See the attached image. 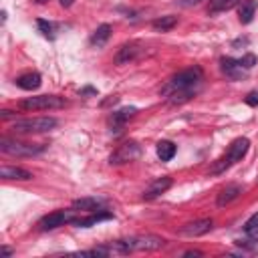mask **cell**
I'll use <instances>...</instances> for the list:
<instances>
[{"label":"cell","mask_w":258,"mask_h":258,"mask_svg":"<svg viewBox=\"0 0 258 258\" xmlns=\"http://www.w3.org/2000/svg\"><path fill=\"white\" fill-rule=\"evenodd\" d=\"M77 212L79 210H56V212H52V214H48V216H44L40 222H38V228L40 230H54V228H58V226H64V224H73L75 220H77Z\"/></svg>","instance_id":"obj_7"},{"label":"cell","mask_w":258,"mask_h":258,"mask_svg":"<svg viewBox=\"0 0 258 258\" xmlns=\"http://www.w3.org/2000/svg\"><path fill=\"white\" fill-rule=\"evenodd\" d=\"M56 127L54 117H26V119H16L12 129L16 133H44Z\"/></svg>","instance_id":"obj_3"},{"label":"cell","mask_w":258,"mask_h":258,"mask_svg":"<svg viewBox=\"0 0 258 258\" xmlns=\"http://www.w3.org/2000/svg\"><path fill=\"white\" fill-rule=\"evenodd\" d=\"M256 8H258V0H242L240 2V8H238V18L242 24H248L252 22L254 14H256Z\"/></svg>","instance_id":"obj_15"},{"label":"cell","mask_w":258,"mask_h":258,"mask_svg":"<svg viewBox=\"0 0 258 258\" xmlns=\"http://www.w3.org/2000/svg\"><path fill=\"white\" fill-rule=\"evenodd\" d=\"M240 62H242V67H244L246 71H250V69L256 64V56H254V54H244V56L240 58Z\"/></svg>","instance_id":"obj_25"},{"label":"cell","mask_w":258,"mask_h":258,"mask_svg":"<svg viewBox=\"0 0 258 258\" xmlns=\"http://www.w3.org/2000/svg\"><path fill=\"white\" fill-rule=\"evenodd\" d=\"M117 101H119V97H115V95H113V97H111V99H107V101H103V103H101V107H107V105H111V103H113V105H115V103H117Z\"/></svg>","instance_id":"obj_27"},{"label":"cell","mask_w":258,"mask_h":258,"mask_svg":"<svg viewBox=\"0 0 258 258\" xmlns=\"http://www.w3.org/2000/svg\"><path fill=\"white\" fill-rule=\"evenodd\" d=\"M36 2H38V4H44V2H48V0H36Z\"/></svg>","instance_id":"obj_32"},{"label":"cell","mask_w":258,"mask_h":258,"mask_svg":"<svg viewBox=\"0 0 258 258\" xmlns=\"http://www.w3.org/2000/svg\"><path fill=\"white\" fill-rule=\"evenodd\" d=\"M175 24H177V16H173V14L159 16V18H155V20H153V28H155V30H161V32L171 30Z\"/></svg>","instance_id":"obj_20"},{"label":"cell","mask_w":258,"mask_h":258,"mask_svg":"<svg viewBox=\"0 0 258 258\" xmlns=\"http://www.w3.org/2000/svg\"><path fill=\"white\" fill-rule=\"evenodd\" d=\"M111 218H113L111 212L99 210V212H93L89 218H77L73 224H75L77 228H91V226H95V224H99V222H103V220H111Z\"/></svg>","instance_id":"obj_13"},{"label":"cell","mask_w":258,"mask_h":258,"mask_svg":"<svg viewBox=\"0 0 258 258\" xmlns=\"http://www.w3.org/2000/svg\"><path fill=\"white\" fill-rule=\"evenodd\" d=\"M244 232H246L248 236H252V238H258V212L246 220V224H244Z\"/></svg>","instance_id":"obj_23"},{"label":"cell","mask_w":258,"mask_h":258,"mask_svg":"<svg viewBox=\"0 0 258 258\" xmlns=\"http://www.w3.org/2000/svg\"><path fill=\"white\" fill-rule=\"evenodd\" d=\"M248 147H250V141H248L246 137H238L236 141H232V145L228 147V151H226L220 159L214 161V165L208 169V173H210V175H220V173H224L226 169H230L234 163H238V161L246 155Z\"/></svg>","instance_id":"obj_1"},{"label":"cell","mask_w":258,"mask_h":258,"mask_svg":"<svg viewBox=\"0 0 258 258\" xmlns=\"http://www.w3.org/2000/svg\"><path fill=\"white\" fill-rule=\"evenodd\" d=\"M0 149H2V153H8V155L32 157V155L44 151V145H42V143H24V141H16V139L2 137V139H0Z\"/></svg>","instance_id":"obj_4"},{"label":"cell","mask_w":258,"mask_h":258,"mask_svg":"<svg viewBox=\"0 0 258 258\" xmlns=\"http://www.w3.org/2000/svg\"><path fill=\"white\" fill-rule=\"evenodd\" d=\"M143 52H145V46H143L141 42H137V40L125 42V44H123V46L117 50V54H115V62H117V64H125V62H131V60L139 58Z\"/></svg>","instance_id":"obj_8"},{"label":"cell","mask_w":258,"mask_h":258,"mask_svg":"<svg viewBox=\"0 0 258 258\" xmlns=\"http://www.w3.org/2000/svg\"><path fill=\"white\" fill-rule=\"evenodd\" d=\"M111 24H101V26H97V30L93 32V36H91V44H95V46H105L107 44V40H109V36H111Z\"/></svg>","instance_id":"obj_19"},{"label":"cell","mask_w":258,"mask_h":258,"mask_svg":"<svg viewBox=\"0 0 258 258\" xmlns=\"http://www.w3.org/2000/svg\"><path fill=\"white\" fill-rule=\"evenodd\" d=\"M0 177L2 179H20V181H26V179H32V173L28 169H22V167L2 165L0 167Z\"/></svg>","instance_id":"obj_12"},{"label":"cell","mask_w":258,"mask_h":258,"mask_svg":"<svg viewBox=\"0 0 258 258\" xmlns=\"http://www.w3.org/2000/svg\"><path fill=\"white\" fill-rule=\"evenodd\" d=\"M220 64H222L224 75H226V77H230V79H234V81L244 79V77H246V73H248V71L242 67L240 58H230V56H226V58H222V60H220Z\"/></svg>","instance_id":"obj_10"},{"label":"cell","mask_w":258,"mask_h":258,"mask_svg":"<svg viewBox=\"0 0 258 258\" xmlns=\"http://www.w3.org/2000/svg\"><path fill=\"white\" fill-rule=\"evenodd\" d=\"M214 222L210 218H202V220H194V222H187L183 228H181V234L183 236H189V238H198V236H204L212 230Z\"/></svg>","instance_id":"obj_9"},{"label":"cell","mask_w":258,"mask_h":258,"mask_svg":"<svg viewBox=\"0 0 258 258\" xmlns=\"http://www.w3.org/2000/svg\"><path fill=\"white\" fill-rule=\"evenodd\" d=\"M36 26H38V30L42 32V36H46V38H54V24H52V22L38 18V20H36Z\"/></svg>","instance_id":"obj_24"},{"label":"cell","mask_w":258,"mask_h":258,"mask_svg":"<svg viewBox=\"0 0 258 258\" xmlns=\"http://www.w3.org/2000/svg\"><path fill=\"white\" fill-rule=\"evenodd\" d=\"M141 155V145L137 141H125L121 143L109 157V163L111 165H121V163H129L133 159H137Z\"/></svg>","instance_id":"obj_6"},{"label":"cell","mask_w":258,"mask_h":258,"mask_svg":"<svg viewBox=\"0 0 258 258\" xmlns=\"http://www.w3.org/2000/svg\"><path fill=\"white\" fill-rule=\"evenodd\" d=\"M73 2H75V0H60V6H62V8H69V6H73Z\"/></svg>","instance_id":"obj_31"},{"label":"cell","mask_w":258,"mask_h":258,"mask_svg":"<svg viewBox=\"0 0 258 258\" xmlns=\"http://www.w3.org/2000/svg\"><path fill=\"white\" fill-rule=\"evenodd\" d=\"M73 208L75 210H83V212H99L103 208V200L99 198H79L73 202Z\"/></svg>","instance_id":"obj_17"},{"label":"cell","mask_w":258,"mask_h":258,"mask_svg":"<svg viewBox=\"0 0 258 258\" xmlns=\"http://www.w3.org/2000/svg\"><path fill=\"white\" fill-rule=\"evenodd\" d=\"M40 83H42V79H40L38 73H24L16 79V85L24 91H36L40 87Z\"/></svg>","instance_id":"obj_16"},{"label":"cell","mask_w":258,"mask_h":258,"mask_svg":"<svg viewBox=\"0 0 258 258\" xmlns=\"http://www.w3.org/2000/svg\"><path fill=\"white\" fill-rule=\"evenodd\" d=\"M171 187V177H157L155 181L149 183V187H145L143 191V200H153V198H159L161 194H165L167 189Z\"/></svg>","instance_id":"obj_11"},{"label":"cell","mask_w":258,"mask_h":258,"mask_svg":"<svg viewBox=\"0 0 258 258\" xmlns=\"http://www.w3.org/2000/svg\"><path fill=\"white\" fill-rule=\"evenodd\" d=\"M135 113H137L135 107H123V109H119V111H115V113L111 115V123H113V125H121V123L129 121Z\"/></svg>","instance_id":"obj_21"},{"label":"cell","mask_w":258,"mask_h":258,"mask_svg":"<svg viewBox=\"0 0 258 258\" xmlns=\"http://www.w3.org/2000/svg\"><path fill=\"white\" fill-rule=\"evenodd\" d=\"M242 194V187L240 185H236V183H232V185H226L220 194H218V208H224V206H228V204H232L238 196Z\"/></svg>","instance_id":"obj_14"},{"label":"cell","mask_w":258,"mask_h":258,"mask_svg":"<svg viewBox=\"0 0 258 258\" xmlns=\"http://www.w3.org/2000/svg\"><path fill=\"white\" fill-rule=\"evenodd\" d=\"M12 254V250L10 248H6V246H2V258H8Z\"/></svg>","instance_id":"obj_29"},{"label":"cell","mask_w":258,"mask_h":258,"mask_svg":"<svg viewBox=\"0 0 258 258\" xmlns=\"http://www.w3.org/2000/svg\"><path fill=\"white\" fill-rule=\"evenodd\" d=\"M202 83V69L194 67V69H185L181 73H177L175 77H171L167 81V85L161 89V95L169 97L175 91H187V89H200Z\"/></svg>","instance_id":"obj_2"},{"label":"cell","mask_w":258,"mask_h":258,"mask_svg":"<svg viewBox=\"0 0 258 258\" xmlns=\"http://www.w3.org/2000/svg\"><path fill=\"white\" fill-rule=\"evenodd\" d=\"M183 256H202V252H198V250H187Z\"/></svg>","instance_id":"obj_30"},{"label":"cell","mask_w":258,"mask_h":258,"mask_svg":"<svg viewBox=\"0 0 258 258\" xmlns=\"http://www.w3.org/2000/svg\"><path fill=\"white\" fill-rule=\"evenodd\" d=\"M202 0H179L181 6H194V4H200Z\"/></svg>","instance_id":"obj_28"},{"label":"cell","mask_w":258,"mask_h":258,"mask_svg":"<svg viewBox=\"0 0 258 258\" xmlns=\"http://www.w3.org/2000/svg\"><path fill=\"white\" fill-rule=\"evenodd\" d=\"M155 151H157V157H159L161 161H169V159H173V155H175L177 147H175V143H173V141L163 139V141H159V143H157Z\"/></svg>","instance_id":"obj_18"},{"label":"cell","mask_w":258,"mask_h":258,"mask_svg":"<svg viewBox=\"0 0 258 258\" xmlns=\"http://www.w3.org/2000/svg\"><path fill=\"white\" fill-rule=\"evenodd\" d=\"M244 101H246V105H250V107H256V105H258V91H252V93H248Z\"/></svg>","instance_id":"obj_26"},{"label":"cell","mask_w":258,"mask_h":258,"mask_svg":"<svg viewBox=\"0 0 258 258\" xmlns=\"http://www.w3.org/2000/svg\"><path fill=\"white\" fill-rule=\"evenodd\" d=\"M20 107L26 111H48V109H60L64 107V99L58 95H36L20 101Z\"/></svg>","instance_id":"obj_5"},{"label":"cell","mask_w":258,"mask_h":258,"mask_svg":"<svg viewBox=\"0 0 258 258\" xmlns=\"http://www.w3.org/2000/svg\"><path fill=\"white\" fill-rule=\"evenodd\" d=\"M238 2H242V0H210V12H212V14L226 12V10L234 8Z\"/></svg>","instance_id":"obj_22"}]
</instances>
